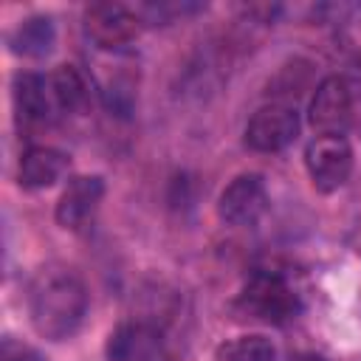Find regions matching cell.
<instances>
[{"instance_id":"1","label":"cell","mask_w":361,"mask_h":361,"mask_svg":"<svg viewBox=\"0 0 361 361\" xmlns=\"http://www.w3.org/2000/svg\"><path fill=\"white\" fill-rule=\"evenodd\" d=\"M87 316V285L68 265H45L28 285V319L48 341L71 338Z\"/></svg>"},{"instance_id":"2","label":"cell","mask_w":361,"mask_h":361,"mask_svg":"<svg viewBox=\"0 0 361 361\" xmlns=\"http://www.w3.org/2000/svg\"><path fill=\"white\" fill-rule=\"evenodd\" d=\"M302 310V296L290 276L279 268H254L234 299V313L248 322L282 327Z\"/></svg>"},{"instance_id":"3","label":"cell","mask_w":361,"mask_h":361,"mask_svg":"<svg viewBox=\"0 0 361 361\" xmlns=\"http://www.w3.org/2000/svg\"><path fill=\"white\" fill-rule=\"evenodd\" d=\"M107 361H166L169 338L166 327L155 319H127L121 322L104 344Z\"/></svg>"},{"instance_id":"4","label":"cell","mask_w":361,"mask_h":361,"mask_svg":"<svg viewBox=\"0 0 361 361\" xmlns=\"http://www.w3.org/2000/svg\"><path fill=\"white\" fill-rule=\"evenodd\" d=\"M305 169L319 192L341 189L353 175V147L344 135H316L305 147Z\"/></svg>"},{"instance_id":"5","label":"cell","mask_w":361,"mask_h":361,"mask_svg":"<svg viewBox=\"0 0 361 361\" xmlns=\"http://www.w3.org/2000/svg\"><path fill=\"white\" fill-rule=\"evenodd\" d=\"M141 17L135 8L124 6V3H93L85 8L82 17V28L85 37L96 45V48H124L127 42H133L141 31Z\"/></svg>"},{"instance_id":"6","label":"cell","mask_w":361,"mask_h":361,"mask_svg":"<svg viewBox=\"0 0 361 361\" xmlns=\"http://www.w3.org/2000/svg\"><path fill=\"white\" fill-rule=\"evenodd\" d=\"M299 135V113L293 104L271 102L262 104L243 130V141L254 152H279Z\"/></svg>"},{"instance_id":"7","label":"cell","mask_w":361,"mask_h":361,"mask_svg":"<svg viewBox=\"0 0 361 361\" xmlns=\"http://www.w3.org/2000/svg\"><path fill=\"white\" fill-rule=\"evenodd\" d=\"M350 116H353V93L347 79L338 73L324 76L310 99V110H307L310 127L319 135H344Z\"/></svg>"},{"instance_id":"8","label":"cell","mask_w":361,"mask_h":361,"mask_svg":"<svg viewBox=\"0 0 361 361\" xmlns=\"http://www.w3.org/2000/svg\"><path fill=\"white\" fill-rule=\"evenodd\" d=\"M268 209V189H265V180L262 175L257 172H243L237 175L223 192H220V200H217V214L223 223L228 226H254Z\"/></svg>"},{"instance_id":"9","label":"cell","mask_w":361,"mask_h":361,"mask_svg":"<svg viewBox=\"0 0 361 361\" xmlns=\"http://www.w3.org/2000/svg\"><path fill=\"white\" fill-rule=\"evenodd\" d=\"M11 96H14L17 121L25 127H42V124H51L56 116H62L51 90V76L45 73H34V71L17 73Z\"/></svg>"},{"instance_id":"10","label":"cell","mask_w":361,"mask_h":361,"mask_svg":"<svg viewBox=\"0 0 361 361\" xmlns=\"http://www.w3.org/2000/svg\"><path fill=\"white\" fill-rule=\"evenodd\" d=\"M104 197L102 175H76L68 180L65 192L56 200V223L68 231H82L96 217Z\"/></svg>"},{"instance_id":"11","label":"cell","mask_w":361,"mask_h":361,"mask_svg":"<svg viewBox=\"0 0 361 361\" xmlns=\"http://www.w3.org/2000/svg\"><path fill=\"white\" fill-rule=\"evenodd\" d=\"M68 172V155L56 147L34 144L20 155L17 180L23 189H48Z\"/></svg>"},{"instance_id":"12","label":"cell","mask_w":361,"mask_h":361,"mask_svg":"<svg viewBox=\"0 0 361 361\" xmlns=\"http://www.w3.org/2000/svg\"><path fill=\"white\" fill-rule=\"evenodd\" d=\"M54 45H56V25L48 14H31L8 31V48L23 59H42L54 51Z\"/></svg>"},{"instance_id":"13","label":"cell","mask_w":361,"mask_h":361,"mask_svg":"<svg viewBox=\"0 0 361 361\" xmlns=\"http://www.w3.org/2000/svg\"><path fill=\"white\" fill-rule=\"evenodd\" d=\"M51 76V90H54V99H56V107L59 113H76L87 104V82L85 76L79 73V68L73 65H59Z\"/></svg>"},{"instance_id":"14","label":"cell","mask_w":361,"mask_h":361,"mask_svg":"<svg viewBox=\"0 0 361 361\" xmlns=\"http://www.w3.org/2000/svg\"><path fill=\"white\" fill-rule=\"evenodd\" d=\"M214 361H276V347L259 333L237 336L214 350Z\"/></svg>"},{"instance_id":"15","label":"cell","mask_w":361,"mask_h":361,"mask_svg":"<svg viewBox=\"0 0 361 361\" xmlns=\"http://www.w3.org/2000/svg\"><path fill=\"white\" fill-rule=\"evenodd\" d=\"M203 8L206 6H200V3H144V6H135L141 23H152V25H166V23H175L178 17L197 14Z\"/></svg>"},{"instance_id":"16","label":"cell","mask_w":361,"mask_h":361,"mask_svg":"<svg viewBox=\"0 0 361 361\" xmlns=\"http://www.w3.org/2000/svg\"><path fill=\"white\" fill-rule=\"evenodd\" d=\"M0 361H45L31 344H23L11 336L3 338V347H0Z\"/></svg>"},{"instance_id":"17","label":"cell","mask_w":361,"mask_h":361,"mask_svg":"<svg viewBox=\"0 0 361 361\" xmlns=\"http://www.w3.org/2000/svg\"><path fill=\"white\" fill-rule=\"evenodd\" d=\"M288 361H324V358L316 355V353H296V355H290Z\"/></svg>"},{"instance_id":"18","label":"cell","mask_w":361,"mask_h":361,"mask_svg":"<svg viewBox=\"0 0 361 361\" xmlns=\"http://www.w3.org/2000/svg\"><path fill=\"white\" fill-rule=\"evenodd\" d=\"M355 48H358V54H361V39H358V45H355Z\"/></svg>"}]
</instances>
